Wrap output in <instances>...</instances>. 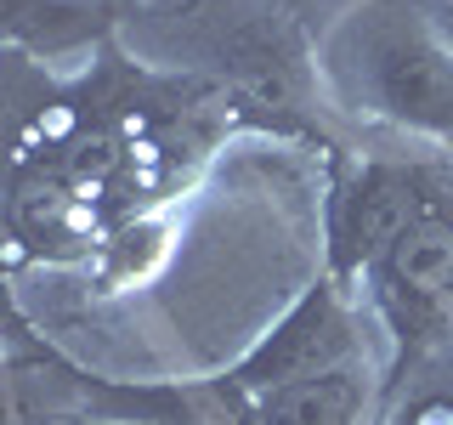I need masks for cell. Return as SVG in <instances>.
<instances>
[{
	"instance_id": "7",
	"label": "cell",
	"mask_w": 453,
	"mask_h": 425,
	"mask_svg": "<svg viewBox=\"0 0 453 425\" xmlns=\"http://www.w3.org/2000/svg\"><path fill=\"white\" fill-rule=\"evenodd\" d=\"M380 425H453V391L448 386H419L396 397V408Z\"/></svg>"
},
{
	"instance_id": "3",
	"label": "cell",
	"mask_w": 453,
	"mask_h": 425,
	"mask_svg": "<svg viewBox=\"0 0 453 425\" xmlns=\"http://www.w3.org/2000/svg\"><path fill=\"white\" fill-rule=\"evenodd\" d=\"M368 352H386V340H380L374 318H368L363 295L351 290V283H340V278H323L255 340L244 358L226 368L216 380V391L226 403H244V397L278 391V386H289V380L323 375V368L368 358Z\"/></svg>"
},
{
	"instance_id": "11",
	"label": "cell",
	"mask_w": 453,
	"mask_h": 425,
	"mask_svg": "<svg viewBox=\"0 0 453 425\" xmlns=\"http://www.w3.org/2000/svg\"><path fill=\"white\" fill-rule=\"evenodd\" d=\"M273 6H283V12H295V0H273Z\"/></svg>"
},
{
	"instance_id": "5",
	"label": "cell",
	"mask_w": 453,
	"mask_h": 425,
	"mask_svg": "<svg viewBox=\"0 0 453 425\" xmlns=\"http://www.w3.org/2000/svg\"><path fill=\"white\" fill-rule=\"evenodd\" d=\"M386 386H391V363L386 352L334 363L323 375L289 380L278 391L226 403V414L238 425H380L386 420Z\"/></svg>"
},
{
	"instance_id": "8",
	"label": "cell",
	"mask_w": 453,
	"mask_h": 425,
	"mask_svg": "<svg viewBox=\"0 0 453 425\" xmlns=\"http://www.w3.org/2000/svg\"><path fill=\"white\" fill-rule=\"evenodd\" d=\"M425 12L436 18V28L448 35V46H453V0H425Z\"/></svg>"
},
{
	"instance_id": "2",
	"label": "cell",
	"mask_w": 453,
	"mask_h": 425,
	"mask_svg": "<svg viewBox=\"0 0 453 425\" xmlns=\"http://www.w3.org/2000/svg\"><path fill=\"white\" fill-rule=\"evenodd\" d=\"M357 295L386 340L391 386L453 346V153L436 165L419 216L357 278Z\"/></svg>"
},
{
	"instance_id": "9",
	"label": "cell",
	"mask_w": 453,
	"mask_h": 425,
	"mask_svg": "<svg viewBox=\"0 0 453 425\" xmlns=\"http://www.w3.org/2000/svg\"><path fill=\"white\" fill-rule=\"evenodd\" d=\"M108 425H204V420H170V414H153V420H108Z\"/></svg>"
},
{
	"instance_id": "1",
	"label": "cell",
	"mask_w": 453,
	"mask_h": 425,
	"mask_svg": "<svg viewBox=\"0 0 453 425\" xmlns=\"http://www.w3.org/2000/svg\"><path fill=\"white\" fill-rule=\"evenodd\" d=\"M311 80L346 120L453 153V46L425 0H346L311 46Z\"/></svg>"
},
{
	"instance_id": "6",
	"label": "cell",
	"mask_w": 453,
	"mask_h": 425,
	"mask_svg": "<svg viewBox=\"0 0 453 425\" xmlns=\"http://www.w3.org/2000/svg\"><path fill=\"white\" fill-rule=\"evenodd\" d=\"M108 28V0H0V46L68 57Z\"/></svg>"
},
{
	"instance_id": "4",
	"label": "cell",
	"mask_w": 453,
	"mask_h": 425,
	"mask_svg": "<svg viewBox=\"0 0 453 425\" xmlns=\"http://www.w3.org/2000/svg\"><path fill=\"white\" fill-rule=\"evenodd\" d=\"M436 165H442V153H414V159L368 153L340 170L329 205V250L340 283H357L391 250V238L419 216V205L431 198Z\"/></svg>"
},
{
	"instance_id": "10",
	"label": "cell",
	"mask_w": 453,
	"mask_h": 425,
	"mask_svg": "<svg viewBox=\"0 0 453 425\" xmlns=\"http://www.w3.org/2000/svg\"><path fill=\"white\" fill-rule=\"evenodd\" d=\"M57 425H108V420H91V414H74V420H57Z\"/></svg>"
}]
</instances>
